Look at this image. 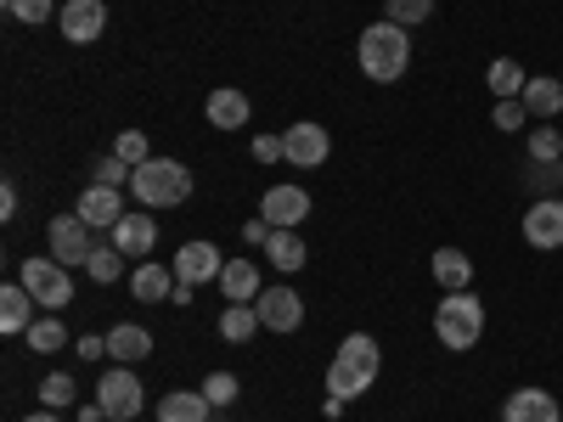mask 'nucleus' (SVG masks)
<instances>
[{"label": "nucleus", "mask_w": 563, "mask_h": 422, "mask_svg": "<svg viewBox=\"0 0 563 422\" xmlns=\"http://www.w3.org/2000/svg\"><path fill=\"white\" fill-rule=\"evenodd\" d=\"M378 371H384L378 338H372V333H350V338L339 344L333 366H327V395L350 406V400H361L372 384H378Z\"/></svg>", "instance_id": "obj_1"}, {"label": "nucleus", "mask_w": 563, "mask_h": 422, "mask_svg": "<svg viewBox=\"0 0 563 422\" xmlns=\"http://www.w3.org/2000/svg\"><path fill=\"white\" fill-rule=\"evenodd\" d=\"M355 63H361V74H366L372 85H395V79H406V68H411V34H406L400 23L378 18L372 29H361V40H355Z\"/></svg>", "instance_id": "obj_2"}, {"label": "nucleus", "mask_w": 563, "mask_h": 422, "mask_svg": "<svg viewBox=\"0 0 563 422\" xmlns=\"http://www.w3.org/2000/svg\"><path fill=\"white\" fill-rule=\"evenodd\" d=\"M434 338H440V349L467 355L485 338V299L474 288H467V293H445L440 310H434Z\"/></svg>", "instance_id": "obj_3"}, {"label": "nucleus", "mask_w": 563, "mask_h": 422, "mask_svg": "<svg viewBox=\"0 0 563 422\" xmlns=\"http://www.w3.org/2000/svg\"><path fill=\"white\" fill-rule=\"evenodd\" d=\"M130 198L141 209H175L192 198V169L180 158H147L135 175H130Z\"/></svg>", "instance_id": "obj_4"}, {"label": "nucleus", "mask_w": 563, "mask_h": 422, "mask_svg": "<svg viewBox=\"0 0 563 422\" xmlns=\"http://www.w3.org/2000/svg\"><path fill=\"white\" fill-rule=\"evenodd\" d=\"M18 281L34 293V304H45V310L74 304V276H68V265H57V259H23V265H18Z\"/></svg>", "instance_id": "obj_5"}, {"label": "nucleus", "mask_w": 563, "mask_h": 422, "mask_svg": "<svg viewBox=\"0 0 563 422\" xmlns=\"http://www.w3.org/2000/svg\"><path fill=\"white\" fill-rule=\"evenodd\" d=\"M97 400H102V411H108L113 422H135L141 406H147V389H141L135 366H108L102 384H97Z\"/></svg>", "instance_id": "obj_6"}, {"label": "nucleus", "mask_w": 563, "mask_h": 422, "mask_svg": "<svg viewBox=\"0 0 563 422\" xmlns=\"http://www.w3.org/2000/svg\"><path fill=\"white\" fill-rule=\"evenodd\" d=\"M282 147H288L294 169H321L327 153H333V135H327V124H316V119H299V124L282 130Z\"/></svg>", "instance_id": "obj_7"}, {"label": "nucleus", "mask_w": 563, "mask_h": 422, "mask_svg": "<svg viewBox=\"0 0 563 422\" xmlns=\"http://www.w3.org/2000/svg\"><path fill=\"white\" fill-rule=\"evenodd\" d=\"M260 214H265L271 225H288V231H299V225L310 220V192H305V186H294V180H276L271 192L260 198Z\"/></svg>", "instance_id": "obj_8"}, {"label": "nucleus", "mask_w": 563, "mask_h": 422, "mask_svg": "<svg viewBox=\"0 0 563 422\" xmlns=\"http://www.w3.org/2000/svg\"><path fill=\"white\" fill-rule=\"evenodd\" d=\"M45 243H52V259L57 265H85L90 248H97V243H90V225L79 214H57L52 231H45Z\"/></svg>", "instance_id": "obj_9"}, {"label": "nucleus", "mask_w": 563, "mask_h": 422, "mask_svg": "<svg viewBox=\"0 0 563 422\" xmlns=\"http://www.w3.org/2000/svg\"><path fill=\"white\" fill-rule=\"evenodd\" d=\"M254 310H260L265 333H299V321H305V299L294 288H265L254 299Z\"/></svg>", "instance_id": "obj_10"}, {"label": "nucleus", "mask_w": 563, "mask_h": 422, "mask_svg": "<svg viewBox=\"0 0 563 422\" xmlns=\"http://www.w3.org/2000/svg\"><path fill=\"white\" fill-rule=\"evenodd\" d=\"M57 29H63V40H74V45L102 40V29H108V0H68V7L57 12Z\"/></svg>", "instance_id": "obj_11"}, {"label": "nucleus", "mask_w": 563, "mask_h": 422, "mask_svg": "<svg viewBox=\"0 0 563 422\" xmlns=\"http://www.w3.org/2000/svg\"><path fill=\"white\" fill-rule=\"evenodd\" d=\"M525 243L541 248V254L563 248V198H536V203H530V214H525Z\"/></svg>", "instance_id": "obj_12"}, {"label": "nucleus", "mask_w": 563, "mask_h": 422, "mask_svg": "<svg viewBox=\"0 0 563 422\" xmlns=\"http://www.w3.org/2000/svg\"><path fill=\"white\" fill-rule=\"evenodd\" d=\"M90 231H113L130 209H124V198H119V186H97V180H90L85 186V192H79V209H74Z\"/></svg>", "instance_id": "obj_13"}, {"label": "nucleus", "mask_w": 563, "mask_h": 422, "mask_svg": "<svg viewBox=\"0 0 563 422\" xmlns=\"http://www.w3.org/2000/svg\"><path fill=\"white\" fill-rule=\"evenodd\" d=\"M169 270H175V281H220V270H225V259H220V248L214 243H180L175 248V259H169Z\"/></svg>", "instance_id": "obj_14"}, {"label": "nucleus", "mask_w": 563, "mask_h": 422, "mask_svg": "<svg viewBox=\"0 0 563 422\" xmlns=\"http://www.w3.org/2000/svg\"><path fill=\"white\" fill-rule=\"evenodd\" d=\"M501 422H563V406L547 395V389H512L507 406H501Z\"/></svg>", "instance_id": "obj_15"}, {"label": "nucleus", "mask_w": 563, "mask_h": 422, "mask_svg": "<svg viewBox=\"0 0 563 422\" xmlns=\"http://www.w3.org/2000/svg\"><path fill=\"white\" fill-rule=\"evenodd\" d=\"M108 237H113V248L124 254V259H147L153 254V243H158V225H153V214H124L113 231H108Z\"/></svg>", "instance_id": "obj_16"}, {"label": "nucleus", "mask_w": 563, "mask_h": 422, "mask_svg": "<svg viewBox=\"0 0 563 422\" xmlns=\"http://www.w3.org/2000/svg\"><path fill=\"white\" fill-rule=\"evenodd\" d=\"M29 326H34V293L23 288V281H7V288H0V333L23 338Z\"/></svg>", "instance_id": "obj_17"}, {"label": "nucleus", "mask_w": 563, "mask_h": 422, "mask_svg": "<svg viewBox=\"0 0 563 422\" xmlns=\"http://www.w3.org/2000/svg\"><path fill=\"white\" fill-rule=\"evenodd\" d=\"M108 355H113V366H141L153 355V333H147V326H135V321H119L108 333Z\"/></svg>", "instance_id": "obj_18"}, {"label": "nucleus", "mask_w": 563, "mask_h": 422, "mask_svg": "<svg viewBox=\"0 0 563 422\" xmlns=\"http://www.w3.org/2000/svg\"><path fill=\"white\" fill-rule=\"evenodd\" d=\"M220 293H225V304H254V299L265 293V288H260V265H254V259H225Z\"/></svg>", "instance_id": "obj_19"}, {"label": "nucleus", "mask_w": 563, "mask_h": 422, "mask_svg": "<svg viewBox=\"0 0 563 422\" xmlns=\"http://www.w3.org/2000/svg\"><path fill=\"white\" fill-rule=\"evenodd\" d=\"M429 270H434V281L445 293H467V288H474V259H467L462 248H434Z\"/></svg>", "instance_id": "obj_20"}, {"label": "nucleus", "mask_w": 563, "mask_h": 422, "mask_svg": "<svg viewBox=\"0 0 563 422\" xmlns=\"http://www.w3.org/2000/svg\"><path fill=\"white\" fill-rule=\"evenodd\" d=\"M209 395L203 389H169L158 400V422H209Z\"/></svg>", "instance_id": "obj_21"}, {"label": "nucleus", "mask_w": 563, "mask_h": 422, "mask_svg": "<svg viewBox=\"0 0 563 422\" xmlns=\"http://www.w3.org/2000/svg\"><path fill=\"white\" fill-rule=\"evenodd\" d=\"M203 119H209L214 130H243V124H249V97H243V90H209Z\"/></svg>", "instance_id": "obj_22"}, {"label": "nucleus", "mask_w": 563, "mask_h": 422, "mask_svg": "<svg viewBox=\"0 0 563 422\" xmlns=\"http://www.w3.org/2000/svg\"><path fill=\"white\" fill-rule=\"evenodd\" d=\"M525 108H530V119H558L563 113V79H552V74H530V85H525V97H519Z\"/></svg>", "instance_id": "obj_23"}, {"label": "nucleus", "mask_w": 563, "mask_h": 422, "mask_svg": "<svg viewBox=\"0 0 563 422\" xmlns=\"http://www.w3.org/2000/svg\"><path fill=\"white\" fill-rule=\"evenodd\" d=\"M130 293L141 299V304H164L169 293H175V270H164V265H135V276H130Z\"/></svg>", "instance_id": "obj_24"}, {"label": "nucleus", "mask_w": 563, "mask_h": 422, "mask_svg": "<svg viewBox=\"0 0 563 422\" xmlns=\"http://www.w3.org/2000/svg\"><path fill=\"white\" fill-rule=\"evenodd\" d=\"M265 259H271L276 270H288V276H294V270H305L310 254H305V237H299V231L276 225V231H271V243H265Z\"/></svg>", "instance_id": "obj_25"}, {"label": "nucleus", "mask_w": 563, "mask_h": 422, "mask_svg": "<svg viewBox=\"0 0 563 422\" xmlns=\"http://www.w3.org/2000/svg\"><path fill=\"white\" fill-rule=\"evenodd\" d=\"M485 85H490V97L496 102H507V97H525V85H530V74L512 63V57H496L490 68H485Z\"/></svg>", "instance_id": "obj_26"}, {"label": "nucleus", "mask_w": 563, "mask_h": 422, "mask_svg": "<svg viewBox=\"0 0 563 422\" xmlns=\"http://www.w3.org/2000/svg\"><path fill=\"white\" fill-rule=\"evenodd\" d=\"M260 333V310L254 304H225L220 310V338L225 344H249Z\"/></svg>", "instance_id": "obj_27"}, {"label": "nucleus", "mask_w": 563, "mask_h": 422, "mask_svg": "<svg viewBox=\"0 0 563 422\" xmlns=\"http://www.w3.org/2000/svg\"><path fill=\"white\" fill-rule=\"evenodd\" d=\"M23 338H29V349H34V355H57V349L68 344V326H63V310H52V315H40V321L29 326Z\"/></svg>", "instance_id": "obj_28"}, {"label": "nucleus", "mask_w": 563, "mask_h": 422, "mask_svg": "<svg viewBox=\"0 0 563 422\" xmlns=\"http://www.w3.org/2000/svg\"><path fill=\"white\" fill-rule=\"evenodd\" d=\"M85 276H90V281H102V288H113V281L124 276V254H119L113 243H108V248L97 243V248H90V259H85Z\"/></svg>", "instance_id": "obj_29"}, {"label": "nucleus", "mask_w": 563, "mask_h": 422, "mask_svg": "<svg viewBox=\"0 0 563 422\" xmlns=\"http://www.w3.org/2000/svg\"><path fill=\"white\" fill-rule=\"evenodd\" d=\"M530 164H563V130H552V124L530 130Z\"/></svg>", "instance_id": "obj_30"}, {"label": "nucleus", "mask_w": 563, "mask_h": 422, "mask_svg": "<svg viewBox=\"0 0 563 422\" xmlns=\"http://www.w3.org/2000/svg\"><path fill=\"white\" fill-rule=\"evenodd\" d=\"M384 18L400 23V29H417L434 18V0H384Z\"/></svg>", "instance_id": "obj_31"}, {"label": "nucleus", "mask_w": 563, "mask_h": 422, "mask_svg": "<svg viewBox=\"0 0 563 422\" xmlns=\"http://www.w3.org/2000/svg\"><path fill=\"white\" fill-rule=\"evenodd\" d=\"M79 400V384L68 378V371H52V378L40 384V406H52V411H63V406H74Z\"/></svg>", "instance_id": "obj_32"}, {"label": "nucleus", "mask_w": 563, "mask_h": 422, "mask_svg": "<svg viewBox=\"0 0 563 422\" xmlns=\"http://www.w3.org/2000/svg\"><path fill=\"white\" fill-rule=\"evenodd\" d=\"M7 12L18 18V23H29V29H40V23H52L63 7L57 0H7Z\"/></svg>", "instance_id": "obj_33"}, {"label": "nucleus", "mask_w": 563, "mask_h": 422, "mask_svg": "<svg viewBox=\"0 0 563 422\" xmlns=\"http://www.w3.org/2000/svg\"><path fill=\"white\" fill-rule=\"evenodd\" d=\"M238 389H243V384L231 378V371H209V378H203V395H209V406H214V411H225L231 400H238Z\"/></svg>", "instance_id": "obj_34"}, {"label": "nucleus", "mask_w": 563, "mask_h": 422, "mask_svg": "<svg viewBox=\"0 0 563 422\" xmlns=\"http://www.w3.org/2000/svg\"><path fill=\"white\" fill-rule=\"evenodd\" d=\"M130 164L119 158V153H108V158H97V164H90V180H97V186H130Z\"/></svg>", "instance_id": "obj_35"}, {"label": "nucleus", "mask_w": 563, "mask_h": 422, "mask_svg": "<svg viewBox=\"0 0 563 422\" xmlns=\"http://www.w3.org/2000/svg\"><path fill=\"white\" fill-rule=\"evenodd\" d=\"M113 153L130 164V169H141V164H147L153 158V147H147V135H141V130H124L119 141H113Z\"/></svg>", "instance_id": "obj_36"}, {"label": "nucleus", "mask_w": 563, "mask_h": 422, "mask_svg": "<svg viewBox=\"0 0 563 422\" xmlns=\"http://www.w3.org/2000/svg\"><path fill=\"white\" fill-rule=\"evenodd\" d=\"M490 124H496L501 135H512V130H525V124H530V108H525L519 97H507V102H496V113H490Z\"/></svg>", "instance_id": "obj_37"}, {"label": "nucleus", "mask_w": 563, "mask_h": 422, "mask_svg": "<svg viewBox=\"0 0 563 422\" xmlns=\"http://www.w3.org/2000/svg\"><path fill=\"white\" fill-rule=\"evenodd\" d=\"M530 186H536L541 198H552V192H563V169L558 164H536L530 169Z\"/></svg>", "instance_id": "obj_38"}, {"label": "nucleus", "mask_w": 563, "mask_h": 422, "mask_svg": "<svg viewBox=\"0 0 563 422\" xmlns=\"http://www.w3.org/2000/svg\"><path fill=\"white\" fill-rule=\"evenodd\" d=\"M276 158H288L282 135H254V164H276Z\"/></svg>", "instance_id": "obj_39"}, {"label": "nucleus", "mask_w": 563, "mask_h": 422, "mask_svg": "<svg viewBox=\"0 0 563 422\" xmlns=\"http://www.w3.org/2000/svg\"><path fill=\"white\" fill-rule=\"evenodd\" d=\"M271 231H276V225H271V220L260 214V220H249V225H243V243H254V248H265V243H271Z\"/></svg>", "instance_id": "obj_40"}, {"label": "nucleus", "mask_w": 563, "mask_h": 422, "mask_svg": "<svg viewBox=\"0 0 563 422\" xmlns=\"http://www.w3.org/2000/svg\"><path fill=\"white\" fill-rule=\"evenodd\" d=\"M102 355H108V338H97V333L79 338V360H102Z\"/></svg>", "instance_id": "obj_41"}, {"label": "nucleus", "mask_w": 563, "mask_h": 422, "mask_svg": "<svg viewBox=\"0 0 563 422\" xmlns=\"http://www.w3.org/2000/svg\"><path fill=\"white\" fill-rule=\"evenodd\" d=\"M0 220H18V186H0Z\"/></svg>", "instance_id": "obj_42"}, {"label": "nucleus", "mask_w": 563, "mask_h": 422, "mask_svg": "<svg viewBox=\"0 0 563 422\" xmlns=\"http://www.w3.org/2000/svg\"><path fill=\"white\" fill-rule=\"evenodd\" d=\"M102 417H108V411H102V400H97V406H79V422H102Z\"/></svg>", "instance_id": "obj_43"}, {"label": "nucleus", "mask_w": 563, "mask_h": 422, "mask_svg": "<svg viewBox=\"0 0 563 422\" xmlns=\"http://www.w3.org/2000/svg\"><path fill=\"white\" fill-rule=\"evenodd\" d=\"M23 422H63V417H57L52 406H40V411H34V417H23Z\"/></svg>", "instance_id": "obj_44"}, {"label": "nucleus", "mask_w": 563, "mask_h": 422, "mask_svg": "<svg viewBox=\"0 0 563 422\" xmlns=\"http://www.w3.org/2000/svg\"><path fill=\"white\" fill-rule=\"evenodd\" d=\"M209 422H220V417H209Z\"/></svg>", "instance_id": "obj_45"}]
</instances>
